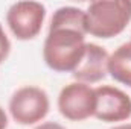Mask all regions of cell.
<instances>
[{"label":"cell","mask_w":131,"mask_h":129,"mask_svg":"<svg viewBox=\"0 0 131 129\" xmlns=\"http://www.w3.org/2000/svg\"><path fill=\"white\" fill-rule=\"evenodd\" d=\"M108 74L131 88V41L121 44L108 58Z\"/></svg>","instance_id":"cell-8"},{"label":"cell","mask_w":131,"mask_h":129,"mask_svg":"<svg viewBox=\"0 0 131 129\" xmlns=\"http://www.w3.org/2000/svg\"><path fill=\"white\" fill-rule=\"evenodd\" d=\"M131 21V0H96L85 9L87 35L108 40L125 31Z\"/></svg>","instance_id":"cell-2"},{"label":"cell","mask_w":131,"mask_h":129,"mask_svg":"<svg viewBox=\"0 0 131 129\" xmlns=\"http://www.w3.org/2000/svg\"><path fill=\"white\" fill-rule=\"evenodd\" d=\"M108 52L95 43H87L85 55L81 61V64L75 68L72 76L76 82L81 84H96L108 74Z\"/></svg>","instance_id":"cell-7"},{"label":"cell","mask_w":131,"mask_h":129,"mask_svg":"<svg viewBox=\"0 0 131 129\" xmlns=\"http://www.w3.org/2000/svg\"><path fill=\"white\" fill-rule=\"evenodd\" d=\"M85 11L75 6L58 8L43 44V59L57 73H73L85 55Z\"/></svg>","instance_id":"cell-1"},{"label":"cell","mask_w":131,"mask_h":129,"mask_svg":"<svg viewBox=\"0 0 131 129\" xmlns=\"http://www.w3.org/2000/svg\"><path fill=\"white\" fill-rule=\"evenodd\" d=\"M34 129H66L63 125L57 123V122H44V123H40L38 126H35Z\"/></svg>","instance_id":"cell-10"},{"label":"cell","mask_w":131,"mask_h":129,"mask_svg":"<svg viewBox=\"0 0 131 129\" xmlns=\"http://www.w3.org/2000/svg\"><path fill=\"white\" fill-rule=\"evenodd\" d=\"M9 52H11V41L0 23V64L6 61V58L9 56Z\"/></svg>","instance_id":"cell-9"},{"label":"cell","mask_w":131,"mask_h":129,"mask_svg":"<svg viewBox=\"0 0 131 129\" xmlns=\"http://www.w3.org/2000/svg\"><path fill=\"white\" fill-rule=\"evenodd\" d=\"M96 105L95 114L101 122L116 123L125 122L131 117V97L117 87L113 85H101L95 88Z\"/></svg>","instance_id":"cell-6"},{"label":"cell","mask_w":131,"mask_h":129,"mask_svg":"<svg viewBox=\"0 0 131 129\" xmlns=\"http://www.w3.org/2000/svg\"><path fill=\"white\" fill-rule=\"evenodd\" d=\"M46 18V6L40 2H17L6 12V24L20 41L38 36Z\"/></svg>","instance_id":"cell-4"},{"label":"cell","mask_w":131,"mask_h":129,"mask_svg":"<svg viewBox=\"0 0 131 129\" xmlns=\"http://www.w3.org/2000/svg\"><path fill=\"white\" fill-rule=\"evenodd\" d=\"M9 114L12 120L21 126H29L41 122L50 109L47 93L34 85H26L14 91L9 99Z\"/></svg>","instance_id":"cell-3"},{"label":"cell","mask_w":131,"mask_h":129,"mask_svg":"<svg viewBox=\"0 0 131 129\" xmlns=\"http://www.w3.org/2000/svg\"><path fill=\"white\" fill-rule=\"evenodd\" d=\"M8 114H6V111L0 106V129H6L8 128Z\"/></svg>","instance_id":"cell-11"},{"label":"cell","mask_w":131,"mask_h":129,"mask_svg":"<svg viewBox=\"0 0 131 129\" xmlns=\"http://www.w3.org/2000/svg\"><path fill=\"white\" fill-rule=\"evenodd\" d=\"M58 109L61 115L70 122H82L95 114L96 96L95 88L87 84L72 82L58 94Z\"/></svg>","instance_id":"cell-5"},{"label":"cell","mask_w":131,"mask_h":129,"mask_svg":"<svg viewBox=\"0 0 131 129\" xmlns=\"http://www.w3.org/2000/svg\"><path fill=\"white\" fill-rule=\"evenodd\" d=\"M110 129H131V123H124V125H117V126H113Z\"/></svg>","instance_id":"cell-12"}]
</instances>
